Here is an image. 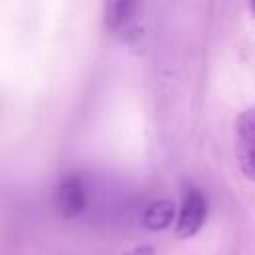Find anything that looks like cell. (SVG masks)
I'll return each instance as SVG.
<instances>
[{
  "instance_id": "cell-1",
  "label": "cell",
  "mask_w": 255,
  "mask_h": 255,
  "mask_svg": "<svg viewBox=\"0 0 255 255\" xmlns=\"http://www.w3.org/2000/svg\"><path fill=\"white\" fill-rule=\"evenodd\" d=\"M235 153L247 179L255 181V108L245 110L235 124Z\"/></svg>"
},
{
  "instance_id": "cell-2",
  "label": "cell",
  "mask_w": 255,
  "mask_h": 255,
  "mask_svg": "<svg viewBox=\"0 0 255 255\" xmlns=\"http://www.w3.org/2000/svg\"><path fill=\"white\" fill-rule=\"evenodd\" d=\"M207 215V201L203 197V193L195 187L187 189L179 207V215H177V223H175V231L179 237H191L199 231V227L203 225Z\"/></svg>"
},
{
  "instance_id": "cell-3",
  "label": "cell",
  "mask_w": 255,
  "mask_h": 255,
  "mask_svg": "<svg viewBox=\"0 0 255 255\" xmlns=\"http://www.w3.org/2000/svg\"><path fill=\"white\" fill-rule=\"evenodd\" d=\"M58 207L64 217H74L86 207V187L76 175L66 177L58 187Z\"/></svg>"
},
{
  "instance_id": "cell-4",
  "label": "cell",
  "mask_w": 255,
  "mask_h": 255,
  "mask_svg": "<svg viewBox=\"0 0 255 255\" xmlns=\"http://www.w3.org/2000/svg\"><path fill=\"white\" fill-rule=\"evenodd\" d=\"M106 24L118 34H131L135 30V4L128 0L106 4Z\"/></svg>"
},
{
  "instance_id": "cell-5",
  "label": "cell",
  "mask_w": 255,
  "mask_h": 255,
  "mask_svg": "<svg viewBox=\"0 0 255 255\" xmlns=\"http://www.w3.org/2000/svg\"><path fill=\"white\" fill-rule=\"evenodd\" d=\"M175 217V207L171 201L167 199H157V201H151L145 211H143V225L151 231H159V229H165Z\"/></svg>"
}]
</instances>
